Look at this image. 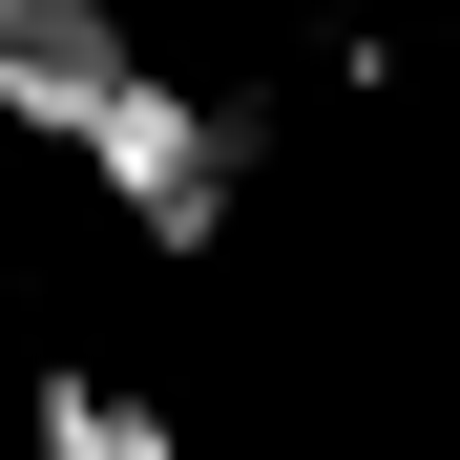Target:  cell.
I'll use <instances>...</instances> for the list:
<instances>
[{
  "instance_id": "obj_1",
  "label": "cell",
  "mask_w": 460,
  "mask_h": 460,
  "mask_svg": "<svg viewBox=\"0 0 460 460\" xmlns=\"http://www.w3.org/2000/svg\"><path fill=\"white\" fill-rule=\"evenodd\" d=\"M84 168L126 189V230H146V252H209V230H230V189H252V126H230L209 84H146V63H126V84L84 105Z\"/></svg>"
},
{
  "instance_id": "obj_2",
  "label": "cell",
  "mask_w": 460,
  "mask_h": 460,
  "mask_svg": "<svg viewBox=\"0 0 460 460\" xmlns=\"http://www.w3.org/2000/svg\"><path fill=\"white\" fill-rule=\"evenodd\" d=\"M126 63H146V42L105 22V0H0V84H42V126H63V146H84V105L126 84Z\"/></svg>"
},
{
  "instance_id": "obj_3",
  "label": "cell",
  "mask_w": 460,
  "mask_h": 460,
  "mask_svg": "<svg viewBox=\"0 0 460 460\" xmlns=\"http://www.w3.org/2000/svg\"><path fill=\"white\" fill-rule=\"evenodd\" d=\"M22 419H42V460H189V439L146 419V398H105V376H42Z\"/></svg>"
}]
</instances>
